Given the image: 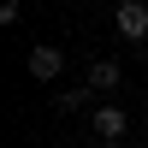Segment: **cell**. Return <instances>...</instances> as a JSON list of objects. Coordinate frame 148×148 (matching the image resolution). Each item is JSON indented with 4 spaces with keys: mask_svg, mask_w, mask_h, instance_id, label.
<instances>
[{
    "mask_svg": "<svg viewBox=\"0 0 148 148\" xmlns=\"http://www.w3.org/2000/svg\"><path fill=\"white\" fill-rule=\"evenodd\" d=\"M83 101H89V89H65L53 107H59V113H83Z\"/></svg>",
    "mask_w": 148,
    "mask_h": 148,
    "instance_id": "obj_5",
    "label": "cell"
},
{
    "mask_svg": "<svg viewBox=\"0 0 148 148\" xmlns=\"http://www.w3.org/2000/svg\"><path fill=\"white\" fill-rule=\"evenodd\" d=\"M24 65H30V77H36V83H53L59 71H65V47H47V42H36Z\"/></svg>",
    "mask_w": 148,
    "mask_h": 148,
    "instance_id": "obj_3",
    "label": "cell"
},
{
    "mask_svg": "<svg viewBox=\"0 0 148 148\" xmlns=\"http://www.w3.org/2000/svg\"><path fill=\"white\" fill-rule=\"evenodd\" d=\"M113 24H119V36H125V42H148V0H119Z\"/></svg>",
    "mask_w": 148,
    "mask_h": 148,
    "instance_id": "obj_2",
    "label": "cell"
},
{
    "mask_svg": "<svg viewBox=\"0 0 148 148\" xmlns=\"http://www.w3.org/2000/svg\"><path fill=\"white\" fill-rule=\"evenodd\" d=\"M119 83H125V71H119V59H95V65L83 71V89H89V95H113Z\"/></svg>",
    "mask_w": 148,
    "mask_h": 148,
    "instance_id": "obj_4",
    "label": "cell"
},
{
    "mask_svg": "<svg viewBox=\"0 0 148 148\" xmlns=\"http://www.w3.org/2000/svg\"><path fill=\"white\" fill-rule=\"evenodd\" d=\"M89 125H95V142H125L130 136V113H125V107H113V101H101V107H95V113H89Z\"/></svg>",
    "mask_w": 148,
    "mask_h": 148,
    "instance_id": "obj_1",
    "label": "cell"
},
{
    "mask_svg": "<svg viewBox=\"0 0 148 148\" xmlns=\"http://www.w3.org/2000/svg\"><path fill=\"white\" fill-rule=\"evenodd\" d=\"M89 148H113V142H89Z\"/></svg>",
    "mask_w": 148,
    "mask_h": 148,
    "instance_id": "obj_6",
    "label": "cell"
}]
</instances>
